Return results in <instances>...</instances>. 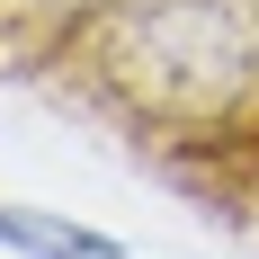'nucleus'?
I'll return each instance as SVG.
<instances>
[{
	"label": "nucleus",
	"mask_w": 259,
	"mask_h": 259,
	"mask_svg": "<svg viewBox=\"0 0 259 259\" xmlns=\"http://www.w3.org/2000/svg\"><path fill=\"white\" fill-rule=\"evenodd\" d=\"M0 250L9 259H125V241L99 224H72V214H45V206H0Z\"/></svg>",
	"instance_id": "nucleus-2"
},
{
	"label": "nucleus",
	"mask_w": 259,
	"mask_h": 259,
	"mask_svg": "<svg viewBox=\"0 0 259 259\" xmlns=\"http://www.w3.org/2000/svg\"><path fill=\"white\" fill-rule=\"evenodd\" d=\"M72 54L107 107L170 143L259 116V0H80Z\"/></svg>",
	"instance_id": "nucleus-1"
}]
</instances>
